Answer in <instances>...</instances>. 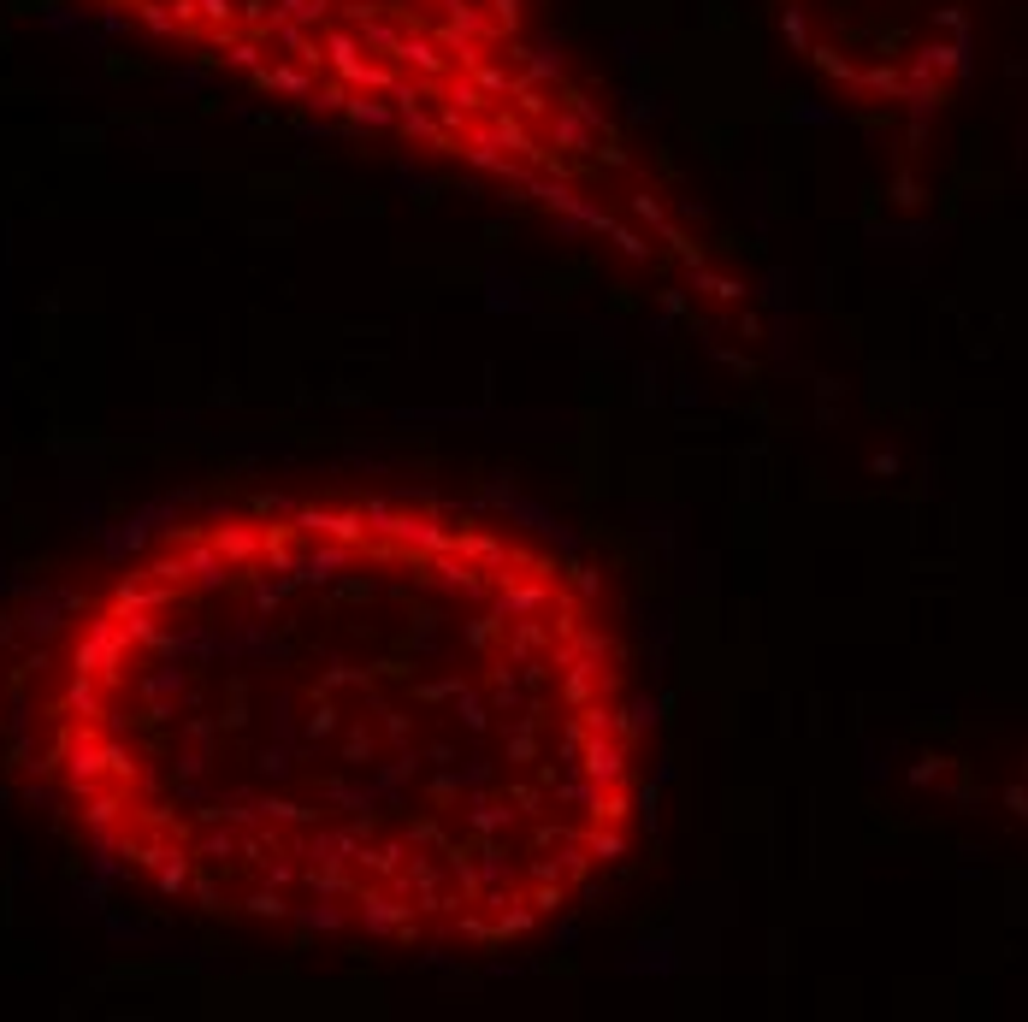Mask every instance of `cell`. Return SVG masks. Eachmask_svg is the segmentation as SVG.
<instances>
[{
    "label": "cell",
    "instance_id": "3957f363",
    "mask_svg": "<svg viewBox=\"0 0 1028 1022\" xmlns=\"http://www.w3.org/2000/svg\"><path fill=\"white\" fill-rule=\"evenodd\" d=\"M780 36L857 107H928L964 60V0H769Z\"/></svg>",
    "mask_w": 1028,
    "mask_h": 1022
},
{
    "label": "cell",
    "instance_id": "6da1fadb",
    "mask_svg": "<svg viewBox=\"0 0 1028 1022\" xmlns=\"http://www.w3.org/2000/svg\"><path fill=\"white\" fill-rule=\"evenodd\" d=\"M18 727L42 804L107 875L284 940L520 952L644 839L603 579L420 491L154 526L54 615Z\"/></svg>",
    "mask_w": 1028,
    "mask_h": 1022
},
{
    "label": "cell",
    "instance_id": "7a4b0ae2",
    "mask_svg": "<svg viewBox=\"0 0 1028 1022\" xmlns=\"http://www.w3.org/2000/svg\"><path fill=\"white\" fill-rule=\"evenodd\" d=\"M260 101L438 172L627 272L704 331H751L727 243L579 71L538 0H83Z\"/></svg>",
    "mask_w": 1028,
    "mask_h": 1022
}]
</instances>
